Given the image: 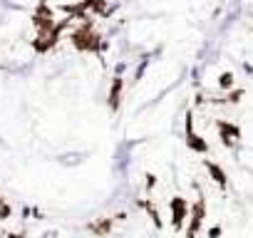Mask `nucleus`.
<instances>
[{
  "label": "nucleus",
  "instance_id": "1",
  "mask_svg": "<svg viewBox=\"0 0 253 238\" xmlns=\"http://www.w3.org/2000/svg\"><path fill=\"white\" fill-rule=\"evenodd\" d=\"M221 84L228 87V84H231V75H223V77H221Z\"/></svg>",
  "mask_w": 253,
  "mask_h": 238
}]
</instances>
